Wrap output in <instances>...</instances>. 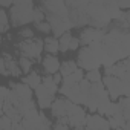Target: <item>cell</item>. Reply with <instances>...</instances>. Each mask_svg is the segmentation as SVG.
Instances as JSON below:
<instances>
[{
    "instance_id": "cell-1",
    "label": "cell",
    "mask_w": 130,
    "mask_h": 130,
    "mask_svg": "<svg viewBox=\"0 0 130 130\" xmlns=\"http://www.w3.org/2000/svg\"><path fill=\"white\" fill-rule=\"evenodd\" d=\"M34 3L31 0H25V2H14V6L11 8V22L12 26H22V25H28L31 22H34Z\"/></svg>"
},
{
    "instance_id": "cell-2",
    "label": "cell",
    "mask_w": 130,
    "mask_h": 130,
    "mask_svg": "<svg viewBox=\"0 0 130 130\" xmlns=\"http://www.w3.org/2000/svg\"><path fill=\"white\" fill-rule=\"evenodd\" d=\"M17 49L20 51L22 57H28L32 61L40 58L41 51L44 49V41L38 40V38H32V40H22L20 43H17Z\"/></svg>"
},
{
    "instance_id": "cell-3",
    "label": "cell",
    "mask_w": 130,
    "mask_h": 130,
    "mask_svg": "<svg viewBox=\"0 0 130 130\" xmlns=\"http://www.w3.org/2000/svg\"><path fill=\"white\" fill-rule=\"evenodd\" d=\"M77 61H78L80 69L87 71V72L96 71V69H100V66H101V63H100V61L95 58V55L92 54L90 47H83V49H80Z\"/></svg>"
},
{
    "instance_id": "cell-4",
    "label": "cell",
    "mask_w": 130,
    "mask_h": 130,
    "mask_svg": "<svg viewBox=\"0 0 130 130\" xmlns=\"http://www.w3.org/2000/svg\"><path fill=\"white\" fill-rule=\"evenodd\" d=\"M0 72H2L3 77L12 75V77H20L22 75V69L19 66V61H15L12 58L11 54L3 52L2 60H0Z\"/></svg>"
},
{
    "instance_id": "cell-5",
    "label": "cell",
    "mask_w": 130,
    "mask_h": 130,
    "mask_svg": "<svg viewBox=\"0 0 130 130\" xmlns=\"http://www.w3.org/2000/svg\"><path fill=\"white\" fill-rule=\"evenodd\" d=\"M86 110L80 106V104H72L69 112H68V118H69V125L72 128H78V127H86Z\"/></svg>"
},
{
    "instance_id": "cell-6",
    "label": "cell",
    "mask_w": 130,
    "mask_h": 130,
    "mask_svg": "<svg viewBox=\"0 0 130 130\" xmlns=\"http://www.w3.org/2000/svg\"><path fill=\"white\" fill-rule=\"evenodd\" d=\"M104 37H106V32H104L103 29L86 28V29H83L81 34H80V41H81V44H83L84 47H87V46H90V44L95 43V41H103Z\"/></svg>"
},
{
    "instance_id": "cell-7",
    "label": "cell",
    "mask_w": 130,
    "mask_h": 130,
    "mask_svg": "<svg viewBox=\"0 0 130 130\" xmlns=\"http://www.w3.org/2000/svg\"><path fill=\"white\" fill-rule=\"evenodd\" d=\"M41 8H46L47 9V14H54L57 17H61V19H68L69 17V8L66 5V2H43L41 3Z\"/></svg>"
},
{
    "instance_id": "cell-8",
    "label": "cell",
    "mask_w": 130,
    "mask_h": 130,
    "mask_svg": "<svg viewBox=\"0 0 130 130\" xmlns=\"http://www.w3.org/2000/svg\"><path fill=\"white\" fill-rule=\"evenodd\" d=\"M103 83L106 86V90L109 92L110 100H119L122 96V89H121V80L116 77H104Z\"/></svg>"
},
{
    "instance_id": "cell-9",
    "label": "cell",
    "mask_w": 130,
    "mask_h": 130,
    "mask_svg": "<svg viewBox=\"0 0 130 130\" xmlns=\"http://www.w3.org/2000/svg\"><path fill=\"white\" fill-rule=\"evenodd\" d=\"M74 103L68 98H55L52 107H51V112H52V116H55L57 119L63 118V116H68V112L71 109Z\"/></svg>"
},
{
    "instance_id": "cell-10",
    "label": "cell",
    "mask_w": 130,
    "mask_h": 130,
    "mask_svg": "<svg viewBox=\"0 0 130 130\" xmlns=\"http://www.w3.org/2000/svg\"><path fill=\"white\" fill-rule=\"evenodd\" d=\"M86 128L87 130H110L109 119H104L101 115L89 113L86 116Z\"/></svg>"
},
{
    "instance_id": "cell-11",
    "label": "cell",
    "mask_w": 130,
    "mask_h": 130,
    "mask_svg": "<svg viewBox=\"0 0 130 130\" xmlns=\"http://www.w3.org/2000/svg\"><path fill=\"white\" fill-rule=\"evenodd\" d=\"M9 87H11V90L12 92H15L17 93V96L25 103V101H32V89L29 87V86H26L25 83H9L8 84Z\"/></svg>"
},
{
    "instance_id": "cell-12",
    "label": "cell",
    "mask_w": 130,
    "mask_h": 130,
    "mask_svg": "<svg viewBox=\"0 0 130 130\" xmlns=\"http://www.w3.org/2000/svg\"><path fill=\"white\" fill-rule=\"evenodd\" d=\"M43 69L47 75H55L60 72L61 69V64H60V60L55 57V55H46L43 58Z\"/></svg>"
},
{
    "instance_id": "cell-13",
    "label": "cell",
    "mask_w": 130,
    "mask_h": 130,
    "mask_svg": "<svg viewBox=\"0 0 130 130\" xmlns=\"http://www.w3.org/2000/svg\"><path fill=\"white\" fill-rule=\"evenodd\" d=\"M87 47H90L92 54L95 55V58H96L100 63H103V61L109 57L107 49H106V46H104V43H103V41H95V43H92V44H90V46H87Z\"/></svg>"
},
{
    "instance_id": "cell-14",
    "label": "cell",
    "mask_w": 130,
    "mask_h": 130,
    "mask_svg": "<svg viewBox=\"0 0 130 130\" xmlns=\"http://www.w3.org/2000/svg\"><path fill=\"white\" fill-rule=\"evenodd\" d=\"M22 81H23L26 86H29L31 89H34V90H35V89L43 83V78L38 75V72H31L29 75L23 77V78H22Z\"/></svg>"
},
{
    "instance_id": "cell-15",
    "label": "cell",
    "mask_w": 130,
    "mask_h": 130,
    "mask_svg": "<svg viewBox=\"0 0 130 130\" xmlns=\"http://www.w3.org/2000/svg\"><path fill=\"white\" fill-rule=\"evenodd\" d=\"M106 5V11H107V14H109V17L112 19V20H119L122 15H124V12L121 11V8L118 6V3L116 2H110V3H104Z\"/></svg>"
},
{
    "instance_id": "cell-16",
    "label": "cell",
    "mask_w": 130,
    "mask_h": 130,
    "mask_svg": "<svg viewBox=\"0 0 130 130\" xmlns=\"http://www.w3.org/2000/svg\"><path fill=\"white\" fill-rule=\"evenodd\" d=\"M78 68V63H75L74 60H68V61H64L61 64V69H60V74L63 75V78H66V77H71Z\"/></svg>"
},
{
    "instance_id": "cell-17",
    "label": "cell",
    "mask_w": 130,
    "mask_h": 130,
    "mask_svg": "<svg viewBox=\"0 0 130 130\" xmlns=\"http://www.w3.org/2000/svg\"><path fill=\"white\" fill-rule=\"evenodd\" d=\"M44 51L49 55H55L60 51V40H57L54 37H47L44 40Z\"/></svg>"
},
{
    "instance_id": "cell-18",
    "label": "cell",
    "mask_w": 130,
    "mask_h": 130,
    "mask_svg": "<svg viewBox=\"0 0 130 130\" xmlns=\"http://www.w3.org/2000/svg\"><path fill=\"white\" fill-rule=\"evenodd\" d=\"M46 89H47V92L51 93V95H55L60 89H58V84L54 81V75H44L43 77V83H41Z\"/></svg>"
},
{
    "instance_id": "cell-19",
    "label": "cell",
    "mask_w": 130,
    "mask_h": 130,
    "mask_svg": "<svg viewBox=\"0 0 130 130\" xmlns=\"http://www.w3.org/2000/svg\"><path fill=\"white\" fill-rule=\"evenodd\" d=\"M9 15H8V11L6 9H0V32L2 34H6L8 29H9Z\"/></svg>"
},
{
    "instance_id": "cell-20",
    "label": "cell",
    "mask_w": 130,
    "mask_h": 130,
    "mask_svg": "<svg viewBox=\"0 0 130 130\" xmlns=\"http://www.w3.org/2000/svg\"><path fill=\"white\" fill-rule=\"evenodd\" d=\"M118 104L121 106L122 113H124V118H125V121L128 122V121H130V98H127V96H121L119 101H118Z\"/></svg>"
},
{
    "instance_id": "cell-21",
    "label": "cell",
    "mask_w": 130,
    "mask_h": 130,
    "mask_svg": "<svg viewBox=\"0 0 130 130\" xmlns=\"http://www.w3.org/2000/svg\"><path fill=\"white\" fill-rule=\"evenodd\" d=\"M72 35L71 32H66V34H63L58 40H60V52H66L69 51V46H71V41H72Z\"/></svg>"
},
{
    "instance_id": "cell-22",
    "label": "cell",
    "mask_w": 130,
    "mask_h": 130,
    "mask_svg": "<svg viewBox=\"0 0 130 130\" xmlns=\"http://www.w3.org/2000/svg\"><path fill=\"white\" fill-rule=\"evenodd\" d=\"M54 101H55L54 95H46V96L37 98V104H38V107H40L41 110H43V109H49V107H52Z\"/></svg>"
},
{
    "instance_id": "cell-23",
    "label": "cell",
    "mask_w": 130,
    "mask_h": 130,
    "mask_svg": "<svg viewBox=\"0 0 130 130\" xmlns=\"http://www.w3.org/2000/svg\"><path fill=\"white\" fill-rule=\"evenodd\" d=\"M32 60L31 58H28V57H20L19 58V66H20V69H22V72H25V74H31V68H32Z\"/></svg>"
},
{
    "instance_id": "cell-24",
    "label": "cell",
    "mask_w": 130,
    "mask_h": 130,
    "mask_svg": "<svg viewBox=\"0 0 130 130\" xmlns=\"http://www.w3.org/2000/svg\"><path fill=\"white\" fill-rule=\"evenodd\" d=\"M86 80H89L92 84H93V83H101V81H103V75H101L100 69H96V71H90V72L86 74Z\"/></svg>"
},
{
    "instance_id": "cell-25",
    "label": "cell",
    "mask_w": 130,
    "mask_h": 130,
    "mask_svg": "<svg viewBox=\"0 0 130 130\" xmlns=\"http://www.w3.org/2000/svg\"><path fill=\"white\" fill-rule=\"evenodd\" d=\"M0 130H14V122L6 115H2L0 118Z\"/></svg>"
},
{
    "instance_id": "cell-26",
    "label": "cell",
    "mask_w": 130,
    "mask_h": 130,
    "mask_svg": "<svg viewBox=\"0 0 130 130\" xmlns=\"http://www.w3.org/2000/svg\"><path fill=\"white\" fill-rule=\"evenodd\" d=\"M44 19H46V15H44V12H43V8H41V6L34 8V23H35V25H40V23L44 22Z\"/></svg>"
},
{
    "instance_id": "cell-27",
    "label": "cell",
    "mask_w": 130,
    "mask_h": 130,
    "mask_svg": "<svg viewBox=\"0 0 130 130\" xmlns=\"http://www.w3.org/2000/svg\"><path fill=\"white\" fill-rule=\"evenodd\" d=\"M34 109H37V104L34 103V101H25V103H22L20 104V107H19V110H20V113L25 116L29 110H34Z\"/></svg>"
},
{
    "instance_id": "cell-28",
    "label": "cell",
    "mask_w": 130,
    "mask_h": 130,
    "mask_svg": "<svg viewBox=\"0 0 130 130\" xmlns=\"http://www.w3.org/2000/svg\"><path fill=\"white\" fill-rule=\"evenodd\" d=\"M19 37L22 40H32L34 38V31L29 29V28H23V29L19 31Z\"/></svg>"
},
{
    "instance_id": "cell-29",
    "label": "cell",
    "mask_w": 130,
    "mask_h": 130,
    "mask_svg": "<svg viewBox=\"0 0 130 130\" xmlns=\"http://www.w3.org/2000/svg\"><path fill=\"white\" fill-rule=\"evenodd\" d=\"M35 28H37L38 32H43V34H49V32H52L49 22H43V23H40V25H35Z\"/></svg>"
},
{
    "instance_id": "cell-30",
    "label": "cell",
    "mask_w": 130,
    "mask_h": 130,
    "mask_svg": "<svg viewBox=\"0 0 130 130\" xmlns=\"http://www.w3.org/2000/svg\"><path fill=\"white\" fill-rule=\"evenodd\" d=\"M9 93H11V89H8V87H0V103H5L6 100H8V96H9Z\"/></svg>"
},
{
    "instance_id": "cell-31",
    "label": "cell",
    "mask_w": 130,
    "mask_h": 130,
    "mask_svg": "<svg viewBox=\"0 0 130 130\" xmlns=\"http://www.w3.org/2000/svg\"><path fill=\"white\" fill-rule=\"evenodd\" d=\"M35 95H37V98H41V96H46V95H51V93L47 92V89H46L43 84H40V86L35 89Z\"/></svg>"
},
{
    "instance_id": "cell-32",
    "label": "cell",
    "mask_w": 130,
    "mask_h": 130,
    "mask_svg": "<svg viewBox=\"0 0 130 130\" xmlns=\"http://www.w3.org/2000/svg\"><path fill=\"white\" fill-rule=\"evenodd\" d=\"M80 44H81V41H80V38H72V41H71V46H69V51H77L78 47H80Z\"/></svg>"
},
{
    "instance_id": "cell-33",
    "label": "cell",
    "mask_w": 130,
    "mask_h": 130,
    "mask_svg": "<svg viewBox=\"0 0 130 130\" xmlns=\"http://www.w3.org/2000/svg\"><path fill=\"white\" fill-rule=\"evenodd\" d=\"M109 125H110V130H118L119 128V125L115 121V118H109Z\"/></svg>"
},
{
    "instance_id": "cell-34",
    "label": "cell",
    "mask_w": 130,
    "mask_h": 130,
    "mask_svg": "<svg viewBox=\"0 0 130 130\" xmlns=\"http://www.w3.org/2000/svg\"><path fill=\"white\" fill-rule=\"evenodd\" d=\"M0 6H2V9H5V8H12L14 6V2H6V0H0Z\"/></svg>"
},
{
    "instance_id": "cell-35",
    "label": "cell",
    "mask_w": 130,
    "mask_h": 130,
    "mask_svg": "<svg viewBox=\"0 0 130 130\" xmlns=\"http://www.w3.org/2000/svg\"><path fill=\"white\" fill-rule=\"evenodd\" d=\"M52 130H71V128H69V125H63V124L55 122V125H54V128H52Z\"/></svg>"
},
{
    "instance_id": "cell-36",
    "label": "cell",
    "mask_w": 130,
    "mask_h": 130,
    "mask_svg": "<svg viewBox=\"0 0 130 130\" xmlns=\"http://www.w3.org/2000/svg\"><path fill=\"white\" fill-rule=\"evenodd\" d=\"M54 81H55L57 84H60V83H63V75H61L60 72H58V74H55V75H54Z\"/></svg>"
},
{
    "instance_id": "cell-37",
    "label": "cell",
    "mask_w": 130,
    "mask_h": 130,
    "mask_svg": "<svg viewBox=\"0 0 130 130\" xmlns=\"http://www.w3.org/2000/svg\"><path fill=\"white\" fill-rule=\"evenodd\" d=\"M122 63H124V66H125L127 72H130V57H128V58H125V60H122Z\"/></svg>"
},
{
    "instance_id": "cell-38",
    "label": "cell",
    "mask_w": 130,
    "mask_h": 130,
    "mask_svg": "<svg viewBox=\"0 0 130 130\" xmlns=\"http://www.w3.org/2000/svg\"><path fill=\"white\" fill-rule=\"evenodd\" d=\"M124 17H125V22H127V23H128V26H130V11L124 12Z\"/></svg>"
},
{
    "instance_id": "cell-39",
    "label": "cell",
    "mask_w": 130,
    "mask_h": 130,
    "mask_svg": "<svg viewBox=\"0 0 130 130\" xmlns=\"http://www.w3.org/2000/svg\"><path fill=\"white\" fill-rule=\"evenodd\" d=\"M124 130H130V121L125 124V127H124Z\"/></svg>"
},
{
    "instance_id": "cell-40",
    "label": "cell",
    "mask_w": 130,
    "mask_h": 130,
    "mask_svg": "<svg viewBox=\"0 0 130 130\" xmlns=\"http://www.w3.org/2000/svg\"><path fill=\"white\" fill-rule=\"evenodd\" d=\"M118 130H124V128H118Z\"/></svg>"
},
{
    "instance_id": "cell-41",
    "label": "cell",
    "mask_w": 130,
    "mask_h": 130,
    "mask_svg": "<svg viewBox=\"0 0 130 130\" xmlns=\"http://www.w3.org/2000/svg\"><path fill=\"white\" fill-rule=\"evenodd\" d=\"M86 130H87V128H86Z\"/></svg>"
}]
</instances>
